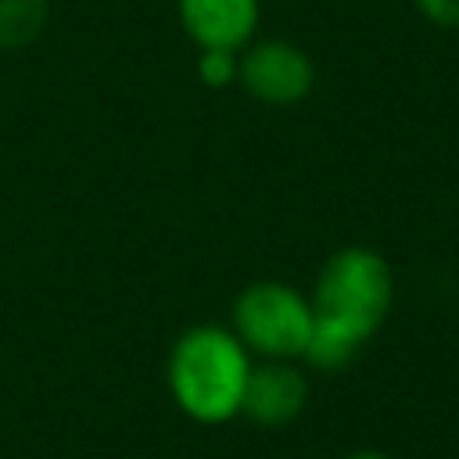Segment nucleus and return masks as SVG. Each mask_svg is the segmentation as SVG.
I'll use <instances>...</instances> for the list:
<instances>
[{"label": "nucleus", "mask_w": 459, "mask_h": 459, "mask_svg": "<svg viewBox=\"0 0 459 459\" xmlns=\"http://www.w3.org/2000/svg\"><path fill=\"white\" fill-rule=\"evenodd\" d=\"M255 355L230 326H186L169 351L165 380L176 409L204 427H222L240 416Z\"/></svg>", "instance_id": "nucleus-1"}, {"label": "nucleus", "mask_w": 459, "mask_h": 459, "mask_svg": "<svg viewBox=\"0 0 459 459\" xmlns=\"http://www.w3.org/2000/svg\"><path fill=\"white\" fill-rule=\"evenodd\" d=\"M308 301L316 312V326L362 348L391 316L394 305L391 262L366 244L337 247L319 265Z\"/></svg>", "instance_id": "nucleus-2"}, {"label": "nucleus", "mask_w": 459, "mask_h": 459, "mask_svg": "<svg viewBox=\"0 0 459 459\" xmlns=\"http://www.w3.org/2000/svg\"><path fill=\"white\" fill-rule=\"evenodd\" d=\"M312 323L308 294L280 280L247 283L230 308V330L258 359H301Z\"/></svg>", "instance_id": "nucleus-3"}, {"label": "nucleus", "mask_w": 459, "mask_h": 459, "mask_svg": "<svg viewBox=\"0 0 459 459\" xmlns=\"http://www.w3.org/2000/svg\"><path fill=\"white\" fill-rule=\"evenodd\" d=\"M237 82L269 108H294L316 86L312 57L290 39H251L240 50Z\"/></svg>", "instance_id": "nucleus-4"}, {"label": "nucleus", "mask_w": 459, "mask_h": 459, "mask_svg": "<svg viewBox=\"0 0 459 459\" xmlns=\"http://www.w3.org/2000/svg\"><path fill=\"white\" fill-rule=\"evenodd\" d=\"M308 405V380L294 359H262L251 366L240 416L258 427H287Z\"/></svg>", "instance_id": "nucleus-5"}, {"label": "nucleus", "mask_w": 459, "mask_h": 459, "mask_svg": "<svg viewBox=\"0 0 459 459\" xmlns=\"http://www.w3.org/2000/svg\"><path fill=\"white\" fill-rule=\"evenodd\" d=\"M183 32L197 50H244L262 18V0H176Z\"/></svg>", "instance_id": "nucleus-6"}, {"label": "nucleus", "mask_w": 459, "mask_h": 459, "mask_svg": "<svg viewBox=\"0 0 459 459\" xmlns=\"http://www.w3.org/2000/svg\"><path fill=\"white\" fill-rule=\"evenodd\" d=\"M50 0H0V50H25L47 29Z\"/></svg>", "instance_id": "nucleus-7"}, {"label": "nucleus", "mask_w": 459, "mask_h": 459, "mask_svg": "<svg viewBox=\"0 0 459 459\" xmlns=\"http://www.w3.org/2000/svg\"><path fill=\"white\" fill-rule=\"evenodd\" d=\"M240 50H197V79L212 90H222L237 82Z\"/></svg>", "instance_id": "nucleus-8"}, {"label": "nucleus", "mask_w": 459, "mask_h": 459, "mask_svg": "<svg viewBox=\"0 0 459 459\" xmlns=\"http://www.w3.org/2000/svg\"><path fill=\"white\" fill-rule=\"evenodd\" d=\"M416 11L437 29H459V0H412Z\"/></svg>", "instance_id": "nucleus-9"}, {"label": "nucleus", "mask_w": 459, "mask_h": 459, "mask_svg": "<svg viewBox=\"0 0 459 459\" xmlns=\"http://www.w3.org/2000/svg\"><path fill=\"white\" fill-rule=\"evenodd\" d=\"M344 459H391V455L387 452H377V448H359V452H351Z\"/></svg>", "instance_id": "nucleus-10"}]
</instances>
